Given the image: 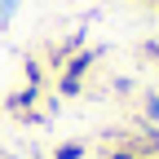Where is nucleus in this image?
Returning a JSON list of instances; mask_svg holds the SVG:
<instances>
[{"instance_id": "f257e3e1", "label": "nucleus", "mask_w": 159, "mask_h": 159, "mask_svg": "<svg viewBox=\"0 0 159 159\" xmlns=\"http://www.w3.org/2000/svg\"><path fill=\"white\" fill-rule=\"evenodd\" d=\"M53 159H84V146H75V142H71V146H57Z\"/></svg>"}, {"instance_id": "f03ea898", "label": "nucleus", "mask_w": 159, "mask_h": 159, "mask_svg": "<svg viewBox=\"0 0 159 159\" xmlns=\"http://www.w3.org/2000/svg\"><path fill=\"white\" fill-rule=\"evenodd\" d=\"M146 115H150V119H159V97H146Z\"/></svg>"}]
</instances>
